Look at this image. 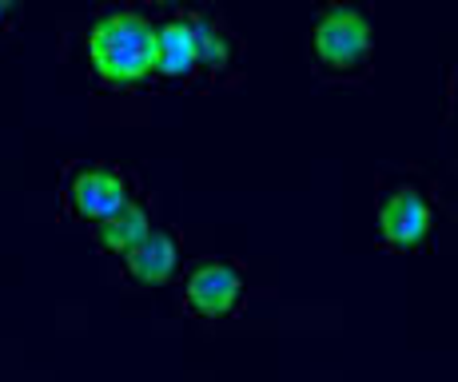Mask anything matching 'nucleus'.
Wrapping results in <instances>:
<instances>
[{"label":"nucleus","instance_id":"39448f33","mask_svg":"<svg viewBox=\"0 0 458 382\" xmlns=\"http://www.w3.org/2000/svg\"><path fill=\"white\" fill-rule=\"evenodd\" d=\"M435 227V208L415 183H394L378 199V235L391 251H415Z\"/></svg>","mask_w":458,"mask_h":382},{"label":"nucleus","instance_id":"9d476101","mask_svg":"<svg viewBox=\"0 0 458 382\" xmlns=\"http://www.w3.org/2000/svg\"><path fill=\"white\" fill-rule=\"evenodd\" d=\"M4 16H8V4H4V0H0V24H4Z\"/></svg>","mask_w":458,"mask_h":382},{"label":"nucleus","instance_id":"423d86ee","mask_svg":"<svg viewBox=\"0 0 458 382\" xmlns=\"http://www.w3.org/2000/svg\"><path fill=\"white\" fill-rule=\"evenodd\" d=\"M156 76L160 80H196L199 76V44L191 16H172L156 24Z\"/></svg>","mask_w":458,"mask_h":382},{"label":"nucleus","instance_id":"9b49d317","mask_svg":"<svg viewBox=\"0 0 458 382\" xmlns=\"http://www.w3.org/2000/svg\"><path fill=\"white\" fill-rule=\"evenodd\" d=\"M454 104H458V76H454Z\"/></svg>","mask_w":458,"mask_h":382},{"label":"nucleus","instance_id":"0eeeda50","mask_svg":"<svg viewBox=\"0 0 458 382\" xmlns=\"http://www.w3.org/2000/svg\"><path fill=\"white\" fill-rule=\"evenodd\" d=\"M180 259H183L180 239H175L172 231H164V227H152V235L124 255V271H128V279L144 283V287H160V283L175 279Z\"/></svg>","mask_w":458,"mask_h":382},{"label":"nucleus","instance_id":"f03ea898","mask_svg":"<svg viewBox=\"0 0 458 382\" xmlns=\"http://www.w3.org/2000/svg\"><path fill=\"white\" fill-rule=\"evenodd\" d=\"M375 24L355 4H327L319 8L311 24V52L319 76L331 80H359L371 64Z\"/></svg>","mask_w":458,"mask_h":382},{"label":"nucleus","instance_id":"7ed1b4c3","mask_svg":"<svg viewBox=\"0 0 458 382\" xmlns=\"http://www.w3.org/2000/svg\"><path fill=\"white\" fill-rule=\"evenodd\" d=\"M136 199V180L108 164H76L64 180V211L81 224L100 227Z\"/></svg>","mask_w":458,"mask_h":382},{"label":"nucleus","instance_id":"f257e3e1","mask_svg":"<svg viewBox=\"0 0 458 382\" xmlns=\"http://www.w3.org/2000/svg\"><path fill=\"white\" fill-rule=\"evenodd\" d=\"M88 64L112 92H128L156 76V24L136 8L104 13L88 29Z\"/></svg>","mask_w":458,"mask_h":382},{"label":"nucleus","instance_id":"1a4fd4ad","mask_svg":"<svg viewBox=\"0 0 458 382\" xmlns=\"http://www.w3.org/2000/svg\"><path fill=\"white\" fill-rule=\"evenodd\" d=\"M188 16H191V29H196V44H199V72L219 80L235 64V37L211 13H188Z\"/></svg>","mask_w":458,"mask_h":382},{"label":"nucleus","instance_id":"6e6552de","mask_svg":"<svg viewBox=\"0 0 458 382\" xmlns=\"http://www.w3.org/2000/svg\"><path fill=\"white\" fill-rule=\"evenodd\" d=\"M148 235H152V211H148L140 199H131L124 211H116L112 219H104V224L96 227L100 247L112 255H120V259H124L136 243H144Z\"/></svg>","mask_w":458,"mask_h":382},{"label":"nucleus","instance_id":"20e7f679","mask_svg":"<svg viewBox=\"0 0 458 382\" xmlns=\"http://www.w3.org/2000/svg\"><path fill=\"white\" fill-rule=\"evenodd\" d=\"M248 279L235 263L227 259H204L183 279V303L196 318H227L243 307Z\"/></svg>","mask_w":458,"mask_h":382}]
</instances>
